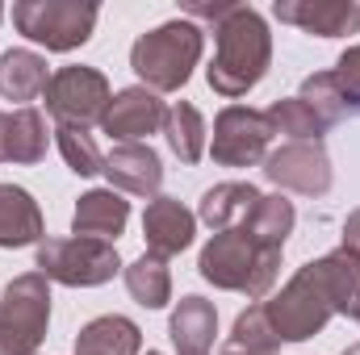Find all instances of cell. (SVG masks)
<instances>
[{"mask_svg":"<svg viewBox=\"0 0 360 355\" xmlns=\"http://www.w3.org/2000/svg\"><path fill=\"white\" fill-rule=\"evenodd\" d=\"M126 222H130V201H126L122 192H113V188H89V192L76 201L72 234L117 243V234L126 230Z\"/></svg>","mask_w":360,"mask_h":355,"instance_id":"obj_15","label":"cell"},{"mask_svg":"<svg viewBox=\"0 0 360 355\" xmlns=\"http://www.w3.org/2000/svg\"><path fill=\"white\" fill-rule=\"evenodd\" d=\"M168 335H172L176 355H210L214 351V335H218V309H214V301H205L197 293L180 297L172 318H168Z\"/></svg>","mask_w":360,"mask_h":355,"instance_id":"obj_17","label":"cell"},{"mask_svg":"<svg viewBox=\"0 0 360 355\" xmlns=\"http://www.w3.org/2000/svg\"><path fill=\"white\" fill-rule=\"evenodd\" d=\"M281 255L276 247H260L243 226L210 234V243L197 255V272L205 284L222 293H243L248 301H269L272 284L281 276Z\"/></svg>","mask_w":360,"mask_h":355,"instance_id":"obj_2","label":"cell"},{"mask_svg":"<svg viewBox=\"0 0 360 355\" xmlns=\"http://www.w3.org/2000/svg\"><path fill=\"white\" fill-rule=\"evenodd\" d=\"M46 234L42 226V209L30 196V188L21 184H0V247L4 251H21V247H38Z\"/></svg>","mask_w":360,"mask_h":355,"instance_id":"obj_16","label":"cell"},{"mask_svg":"<svg viewBox=\"0 0 360 355\" xmlns=\"http://www.w3.org/2000/svg\"><path fill=\"white\" fill-rule=\"evenodd\" d=\"M264 314H269V322L281 343H306V339H314V335L327 330V322L335 318V309H331V297L323 288V276H319L314 260L297 267L285 280L281 293H272L269 301H264Z\"/></svg>","mask_w":360,"mask_h":355,"instance_id":"obj_4","label":"cell"},{"mask_svg":"<svg viewBox=\"0 0 360 355\" xmlns=\"http://www.w3.org/2000/svg\"><path fill=\"white\" fill-rule=\"evenodd\" d=\"M55 142H59L63 163H68L76 176H101V172H105V155H101V147L92 142L89 130H80V126H55Z\"/></svg>","mask_w":360,"mask_h":355,"instance_id":"obj_28","label":"cell"},{"mask_svg":"<svg viewBox=\"0 0 360 355\" xmlns=\"http://www.w3.org/2000/svg\"><path fill=\"white\" fill-rule=\"evenodd\" d=\"M164 117H168V105L160 100V92L134 84V88L113 92V100H109V109L101 117V130L122 147V142H143V138L160 134Z\"/></svg>","mask_w":360,"mask_h":355,"instance_id":"obj_11","label":"cell"},{"mask_svg":"<svg viewBox=\"0 0 360 355\" xmlns=\"http://www.w3.org/2000/svg\"><path fill=\"white\" fill-rule=\"evenodd\" d=\"M344 251L360 255V209H352V213L344 217Z\"/></svg>","mask_w":360,"mask_h":355,"instance_id":"obj_32","label":"cell"},{"mask_svg":"<svg viewBox=\"0 0 360 355\" xmlns=\"http://www.w3.org/2000/svg\"><path fill=\"white\" fill-rule=\"evenodd\" d=\"M46 147H51V134H46V117L25 105V109H13L8 113V163H42L46 159Z\"/></svg>","mask_w":360,"mask_h":355,"instance_id":"obj_25","label":"cell"},{"mask_svg":"<svg viewBox=\"0 0 360 355\" xmlns=\"http://www.w3.org/2000/svg\"><path fill=\"white\" fill-rule=\"evenodd\" d=\"M0 21H4V4H0Z\"/></svg>","mask_w":360,"mask_h":355,"instance_id":"obj_35","label":"cell"},{"mask_svg":"<svg viewBox=\"0 0 360 355\" xmlns=\"http://www.w3.org/2000/svg\"><path fill=\"white\" fill-rule=\"evenodd\" d=\"M264 117H269L272 134H285L289 142H323V134L331 130L302 96H281V100H272L269 109H264Z\"/></svg>","mask_w":360,"mask_h":355,"instance_id":"obj_26","label":"cell"},{"mask_svg":"<svg viewBox=\"0 0 360 355\" xmlns=\"http://www.w3.org/2000/svg\"><path fill=\"white\" fill-rule=\"evenodd\" d=\"M222 351H231V355H281V339H276L269 314H264V301L248 305V309L235 318L231 339H226Z\"/></svg>","mask_w":360,"mask_h":355,"instance_id":"obj_27","label":"cell"},{"mask_svg":"<svg viewBox=\"0 0 360 355\" xmlns=\"http://www.w3.org/2000/svg\"><path fill=\"white\" fill-rule=\"evenodd\" d=\"M335 84L344 92V105L348 109H360V46H348L340 59H335Z\"/></svg>","mask_w":360,"mask_h":355,"instance_id":"obj_30","label":"cell"},{"mask_svg":"<svg viewBox=\"0 0 360 355\" xmlns=\"http://www.w3.org/2000/svg\"><path fill=\"white\" fill-rule=\"evenodd\" d=\"M0 163H8V113L0 109Z\"/></svg>","mask_w":360,"mask_h":355,"instance_id":"obj_33","label":"cell"},{"mask_svg":"<svg viewBox=\"0 0 360 355\" xmlns=\"http://www.w3.org/2000/svg\"><path fill=\"white\" fill-rule=\"evenodd\" d=\"M344 355H360V343H352V347H344Z\"/></svg>","mask_w":360,"mask_h":355,"instance_id":"obj_34","label":"cell"},{"mask_svg":"<svg viewBox=\"0 0 360 355\" xmlns=\"http://www.w3.org/2000/svg\"><path fill=\"white\" fill-rule=\"evenodd\" d=\"M231 8H235V0H214V4H210V0H184V4H180V13H184L193 25H197V21H210V25H218V21L231 13Z\"/></svg>","mask_w":360,"mask_h":355,"instance_id":"obj_31","label":"cell"},{"mask_svg":"<svg viewBox=\"0 0 360 355\" xmlns=\"http://www.w3.org/2000/svg\"><path fill=\"white\" fill-rule=\"evenodd\" d=\"M297 96H302L327 126H335V121L348 113L344 92H340V84H335V72H314V76H306V84H302Z\"/></svg>","mask_w":360,"mask_h":355,"instance_id":"obj_29","label":"cell"},{"mask_svg":"<svg viewBox=\"0 0 360 355\" xmlns=\"http://www.w3.org/2000/svg\"><path fill=\"white\" fill-rule=\"evenodd\" d=\"M201 51H205V29L193 25L188 17H176V21H164V25L134 38L130 67H134L143 88L164 96V92H180L193 80V67L201 63Z\"/></svg>","mask_w":360,"mask_h":355,"instance_id":"obj_3","label":"cell"},{"mask_svg":"<svg viewBox=\"0 0 360 355\" xmlns=\"http://www.w3.org/2000/svg\"><path fill=\"white\" fill-rule=\"evenodd\" d=\"M264 180L302 196H327L335 184V172H331V155L323 142H285L264 155Z\"/></svg>","mask_w":360,"mask_h":355,"instance_id":"obj_10","label":"cell"},{"mask_svg":"<svg viewBox=\"0 0 360 355\" xmlns=\"http://www.w3.org/2000/svg\"><path fill=\"white\" fill-rule=\"evenodd\" d=\"M51 326V280L21 272L0 293V355H38Z\"/></svg>","mask_w":360,"mask_h":355,"instance_id":"obj_5","label":"cell"},{"mask_svg":"<svg viewBox=\"0 0 360 355\" xmlns=\"http://www.w3.org/2000/svg\"><path fill=\"white\" fill-rule=\"evenodd\" d=\"M272 142V126L260 109L248 105H226L214 117V138H210V155L218 168H256L264 163Z\"/></svg>","mask_w":360,"mask_h":355,"instance_id":"obj_9","label":"cell"},{"mask_svg":"<svg viewBox=\"0 0 360 355\" xmlns=\"http://www.w3.org/2000/svg\"><path fill=\"white\" fill-rule=\"evenodd\" d=\"M256 201H260V188L252 180H222V184H214V188L201 192L197 222H205L214 234L231 230V226H243L248 213L256 209Z\"/></svg>","mask_w":360,"mask_h":355,"instance_id":"obj_18","label":"cell"},{"mask_svg":"<svg viewBox=\"0 0 360 355\" xmlns=\"http://www.w3.org/2000/svg\"><path fill=\"white\" fill-rule=\"evenodd\" d=\"M122 280H126V293L143 305V309H164L172 301V272H168V260L143 251L134 264L122 267Z\"/></svg>","mask_w":360,"mask_h":355,"instance_id":"obj_22","label":"cell"},{"mask_svg":"<svg viewBox=\"0 0 360 355\" xmlns=\"http://www.w3.org/2000/svg\"><path fill=\"white\" fill-rule=\"evenodd\" d=\"M314 267L323 276V288L331 297V309L344 314V318H352V322H360V255L335 247L323 260H314Z\"/></svg>","mask_w":360,"mask_h":355,"instance_id":"obj_21","label":"cell"},{"mask_svg":"<svg viewBox=\"0 0 360 355\" xmlns=\"http://www.w3.org/2000/svg\"><path fill=\"white\" fill-rule=\"evenodd\" d=\"M147 355H164V351H147Z\"/></svg>","mask_w":360,"mask_h":355,"instance_id":"obj_36","label":"cell"},{"mask_svg":"<svg viewBox=\"0 0 360 355\" xmlns=\"http://www.w3.org/2000/svg\"><path fill=\"white\" fill-rule=\"evenodd\" d=\"M205 117L197 105L188 100H176L168 105V117H164V138H168V151L176 155L184 168H193L201 155H205Z\"/></svg>","mask_w":360,"mask_h":355,"instance_id":"obj_24","label":"cell"},{"mask_svg":"<svg viewBox=\"0 0 360 355\" xmlns=\"http://www.w3.org/2000/svg\"><path fill=\"white\" fill-rule=\"evenodd\" d=\"M272 17L306 34H319V38H348L360 29L356 0H276Z\"/></svg>","mask_w":360,"mask_h":355,"instance_id":"obj_13","label":"cell"},{"mask_svg":"<svg viewBox=\"0 0 360 355\" xmlns=\"http://www.w3.org/2000/svg\"><path fill=\"white\" fill-rule=\"evenodd\" d=\"M34 264L46 280L68 284V288H101L122 272L117 243L105 239H42L34 247Z\"/></svg>","mask_w":360,"mask_h":355,"instance_id":"obj_6","label":"cell"},{"mask_svg":"<svg viewBox=\"0 0 360 355\" xmlns=\"http://www.w3.org/2000/svg\"><path fill=\"white\" fill-rule=\"evenodd\" d=\"M113 192H130V196H160L164 184V159L155 155L151 142H122L105 155V172Z\"/></svg>","mask_w":360,"mask_h":355,"instance_id":"obj_12","label":"cell"},{"mask_svg":"<svg viewBox=\"0 0 360 355\" xmlns=\"http://www.w3.org/2000/svg\"><path fill=\"white\" fill-rule=\"evenodd\" d=\"M193 234H197V213L184 209L176 196H151L147 209H143V239H147V251L160 255V260H172L180 251L193 247Z\"/></svg>","mask_w":360,"mask_h":355,"instance_id":"obj_14","label":"cell"},{"mask_svg":"<svg viewBox=\"0 0 360 355\" xmlns=\"http://www.w3.org/2000/svg\"><path fill=\"white\" fill-rule=\"evenodd\" d=\"M293 226H297V209H293V201H285L281 192H269V196L260 192L256 209H252L248 222H243V230H248L260 247H276V251H285Z\"/></svg>","mask_w":360,"mask_h":355,"instance_id":"obj_23","label":"cell"},{"mask_svg":"<svg viewBox=\"0 0 360 355\" xmlns=\"http://www.w3.org/2000/svg\"><path fill=\"white\" fill-rule=\"evenodd\" d=\"M76 355H143V330L122 314H101L80 326Z\"/></svg>","mask_w":360,"mask_h":355,"instance_id":"obj_20","label":"cell"},{"mask_svg":"<svg viewBox=\"0 0 360 355\" xmlns=\"http://www.w3.org/2000/svg\"><path fill=\"white\" fill-rule=\"evenodd\" d=\"M272 67V34L269 21L252 4H235L214 25V63L205 67L210 88L226 100L248 96Z\"/></svg>","mask_w":360,"mask_h":355,"instance_id":"obj_1","label":"cell"},{"mask_svg":"<svg viewBox=\"0 0 360 355\" xmlns=\"http://www.w3.org/2000/svg\"><path fill=\"white\" fill-rule=\"evenodd\" d=\"M46 113L59 121V126H101L109 100H113V88L109 80L96 72V67H84V63H72V67H59L51 72V84H46Z\"/></svg>","mask_w":360,"mask_h":355,"instance_id":"obj_8","label":"cell"},{"mask_svg":"<svg viewBox=\"0 0 360 355\" xmlns=\"http://www.w3.org/2000/svg\"><path fill=\"white\" fill-rule=\"evenodd\" d=\"M101 8L80 0H17L13 4V25L21 38L46 46V51H80L96 29Z\"/></svg>","mask_w":360,"mask_h":355,"instance_id":"obj_7","label":"cell"},{"mask_svg":"<svg viewBox=\"0 0 360 355\" xmlns=\"http://www.w3.org/2000/svg\"><path fill=\"white\" fill-rule=\"evenodd\" d=\"M51 84V72H46V59L38 51H25V46H8L0 55V96L4 100H17L21 109L30 100H38Z\"/></svg>","mask_w":360,"mask_h":355,"instance_id":"obj_19","label":"cell"}]
</instances>
